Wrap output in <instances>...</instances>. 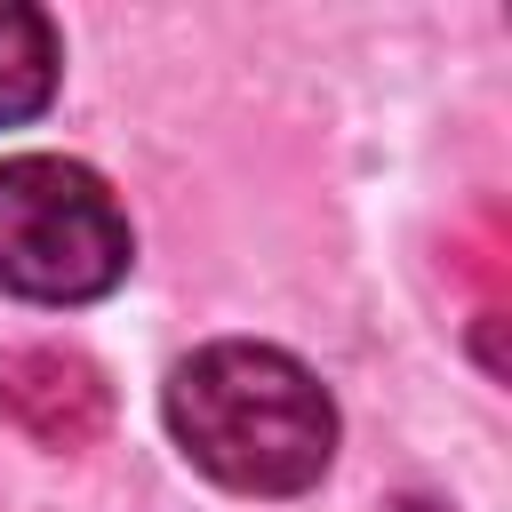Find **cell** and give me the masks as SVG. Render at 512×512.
Listing matches in <instances>:
<instances>
[{
  "instance_id": "3957f363",
  "label": "cell",
  "mask_w": 512,
  "mask_h": 512,
  "mask_svg": "<svg viewBox=\"0 0 512 512\" xmlns=\"http://www.w3.org/2000/svg\"><path fill=\"white\" fill-rule=\"evenodd\" d=\"M0 416H8L24 440L72 456V448L104 440V424H112V384L96 376V360H80V352H64V344H24V352L0 360Z\"/></svg>"
},
{
  "instance_id": "5b68a950",
  "label": "cell",
  "mask_w": 512,
  "mask_h": 512,
  "mask_svg": "<svg viewBox=\"0 0 512 512\" xmlns=\"http://www.w3.org/2000/svg\"><path fill=\"white\" fill-rule=\"evenodd\" d=\"M384 512H440V504H416V496H408V504H384Z\"/></svg>"
},
{
  "instance_id": "7a4b0ae2",
  "label": "cell",
  "mask_w": 512,
  "mask_h": 512,
  "mask_svg": "<svg viewBox=\"0 0 512 512\" xmlns=\"http://www.w3.org/2000/svg\"><path fill=\"white\" fill-rule=\"evenodd\" d=\"M128 272V216L80 160H0V288L32 304H88Z\"/></svg>"
},
{
  "instance_id": "6da1fadb",
  "label": "cell",
  "mask_w": 512,
  "mask_h": 512,
  "mask_svg": "<svg viewBox=\"0 0 512 512\" xmlns=\"http://www.w3.org/2000/svg\"><path fill=\"white\" fill-rule=\"evenodd\" d=\"M168 432L176 448L240 488V496H296L336 456V408L320 376L280 344H200L168 376Z\"/></svg>"
},
{
  "instance_id": "277c9868",
  "label": "cell",
  "mask_w": 512,
  "mask_h": 512,
  "mask_svg": "<svg viewBox=\"0 0 512 512\" xmlns=\"http://www.w3.org/2000/svg\"><path fill=\"white\" fill-rule=\"evenodd\" d=\"M56 24L40 8H16L0 0V128L32 120L48 96H56Z\"/></svg>"
}]
</instances>
